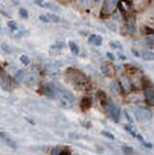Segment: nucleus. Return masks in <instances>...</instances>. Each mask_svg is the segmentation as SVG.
Segmentation results:
<instances>
[{
  "mask_svg": "<svg viewBox=\"0 0 154 155\" xmlns=\"http://www.w3.org/2000/svg\"><path fill=\"white\" fill-rule=\"evenodd\" d=\"M6 137V135H5V133L4 132H2V131H0V138H5Z\"/></svg>",
  "mask_w": 154,
  "mask_h": 155,
  "instance_id": "e433bc0d",
  "label": "nucleus"
},
{
  "mask_svg": "<svg viewBox=\"0 0 154 155\" xmlns=\"http://www.w3.org/2000/svg\"><path fill=\"white\" fill-rule=\"evenodd\" d=\"M147 41L149 45H154V35H148L147 37Z\"/></svg>",
  "mask_w": 154,
  "mask_h": 155,
  "instance_id": "7c9ffc66",
  "label": "nucleus"
},
{
  "mask_svg": "<svg viewBox=\"0 0 154 155\" xmlns=\"http://www.w3.org/2000/svg\"><path fill=\"white\" fill-rule=\"evenodd\" d=\"M59 155H71V153L69 150H62V151H60V153H59Z\"/></svg>",
  "mask_w": 154,
  "mask_h": 155,
  "instance_id": "c9c22d12",
  "label": "nucleus"
},
{
  "mask_svg": "<svg viewBox=\"0 0 154 155\" xmlns=\"http://www.w3.org/2000/svg\"><path fill=\"white\" fill-rule=\"evenodd\" d=\"M127 26L128 29L131 33H134L136 31V22H135V19L131 18L127 21Z\"/></svg>",
  "mask_w": 154,
  "mask_h": 155,
  "instance_id": "f8f14e48",
  "label": "nucleus"
},
{
  "mask_svg": "<svg viewBox=\"0 0 154 155\" xmlns=\"http://www.w3.org/2000/svg\"><path fill=\"white\" fill-rule=\"evenodd\" d=\"M0 85L4 90L10 89V82L6 77H0Z\"/></svg>",
  "mask_w": 154,
  "mask_h": 155,
  "instance_id": "9b49d317",
  "label": "nucleus"
},
{
  "mask_svg": "<svg viewBox=\"0 0 154 155\" xmlns=\"http://www.w3.org/2000/svg\"><path fill=\"white\" fill-rule=\"evenodd\" d=\"M39 19H40L41 22H46V23L50 22V19H49V18L47 17L46 15H41L40 17H39Z\"/></svg>",
  "mask_w": 154,
  "mask_h": 155,
  "instance_id": "c85d7f7f",
  "label": "nucleus"
},
{
  "mask_svg": "<svg viewBox=\"0 0 154 155\" xmlns=\"http://www.w3.org/2000/svg\"><path fill=\"white\" fill-rule=\"evenodd\" d=\"M136 116L141 121H148L152 118V113L147 109L140 108L136 111Z\"/></svg>",
  "mask_w": 154,
  "mask_h": 155,
  "instance_id": "20e7f679",
  "label": "nucleus"
},
{
  "mask_svg": "<svg viewBox=\"0 0 154 155\" xmlns=\"http://www.w3.org/2000/svg\"><path fill=\"white\" fill-rule=\"evenodd\" d=\"M76 155H78V154H76Z\"/></svg>",
  "mask_w": 154,
  "mask_h": 155,
  "instance_id": "ea45409f",
  "label": "nucleus"
},
{
  "mask_svg": "<svg viewBox=\"0 0 154 155\" xmlns=\"http://www.w3.org/2000/svg\"><path fill=\"white\" fill-rule=\"evenodd\" d=\"M8 26H9V28H10L12 31H16V30L18 29L17 23H16L14 21H10L9 22H8Z\"/></svg>",
  "mask_w": 154,
  "mask_h": 155,
  "instance_id": "412c9836",
  "label": "nucleus"
},
{
  "mask_svg": "<svg viewBox=\"0 0 154 155\" xmlns=\"http://www.w3.org/2000/svg\"><path fill=\"white\" fill-rule=\"evenodd\" d=\"M107 55H108V56H109L110 59H112V60H113V59H114V56H113V55L110 54V53H107Z\"/></svg>",
  "mask_w": 154,
  "mask_h": 155,
  "instance_id": "4c0bfd02",
  "label": "nucleus"
},
{
  "mask_svg": "<svg viewBox=\"0 0 154 155\" xmlns=\"http://www.w3.org/2000/svg\"><path fill=\"white\" fill-rule=\"evenodd\" d=\"M19 15H21V17L23 18V19H27V18H28V12H27L25 9H23V8L19 9Z\"/></svg>",
  "mask_w": 154,
  "mask_h": 155,
  "instance_id": "a878e982",
  "label": "nucleus"
},
{
  "mask_svg": "<svg viewBox=\"0 0 154 155\" xmlns=\"http://www.w3.org/2000/svg\"><path fill=\"white\" fill-rule=\"evenodd\" d=\"M122 151L125 155H131L134 152V149L131 146H122Z\"/></svg>",
  "mask_w": 154,
  "mask_h": 155,
  "instance_id": "f3484780",
  "label": "nucleus"
},
{
  "mask_svg": "<svg viewBox=\"0 0 154 155\" xmlns=\"http://www.w3.org/2000/svg\"><path fill=\"white\" fill-rule=\"evenodd\" d=\"M53 86L55 91V96L58 97L61 106L64 107L65 109L72 108L74 105V102H75L74 95L71 93L69 90L65 89L64 87H62L58 85H53Z\"/></svg>",
  "mask_w": 154,
  "mask_h": 155,
  "instance_id": "f257e3e1",
  "label": "nucleus"
},
{
  "mask_svg": "<svg viewBox=\"0 0 154 155\" xmlns=\"http://www.w3.org/2000/svg\"><path fill=\"white\" fill-rule=\"evenodd\" d=\"M15 79H16V81H17L18 82H21L22 81H24V79H25V74H24V72H23V71H21V70L18 71V73L16 74Z\"/></svg>",
  "mask_w": 154,
  "mask_h": 155,
  "instance_id": "4468645a",
  "label": "nucleus"
},
{
  "mask_svg": "<svg viewBox=\"0 0 154 155\" xmlns=\"http://www.w3.org/2000/svg\"><path fill=\"white\" fill-rule=\"evenodd\" d=\"M19 60L21 61V63L23 65H28L29 64V58L28 56H26V55H21V58H19Z\"/></svg>",
  "mask_w": 154,
  "mask_h": 155,
  "instance_id": "b1692460",
  "label": "nucleus"
},
{
  "mask_svg": "<svg viewBox=\"0 0 154 155\" xmlns=\"http://www.w3.org/2000/svg\"><path fill=\"white\" fill-rule=\"evenodd\" d=\"M106 108L108 113L110 114V116L112 117V119L113 121H115L116 123L119 121V118H120V109L118 107L113 104V103H108L106 105Z\"/></svg>",
  "mask_w": 154,
  "mask_h": 155,
  "instance_id": "7ed1b4c3",
  "label": "nucleus"
},
{
  "mask_svg": "<svg viewBox=\"0 0 154 155\" xmlns=\"http://www.w3.org/2000/svg\"><path fill=\"white\" fill-rule=\"evenodd\" d=\"M69 47H70L71 51H72L74 54H78V53H80V49H78V47L77 46L76 43L70 41L69 42Z\"/></svg>",
  "mask_w": 154,
  "mask_h": 155,
  "instance_id": "ddd939ff",
  "label": "nucleus"
},
{
  "mask_svg": "<svg viewBox=\"0 0 154 155\" xmlns=\"http://www.w3.org/2000/svg\"><path fill=\"white\" fill-rule=\"evenodd\" d=\"M141 57H143L144 60H147V61L154 60V53L150 50H144L143 51V53H141Z\"/></svg>",
  "mask_w": 154,
  "mask_h": 155,
  "instance_id": "9d476101",
  "label": "nucleus"
},
{
  "mask_svg": "<svg viewBox=\"0 0 154 155\" xmlns=\"http://www.w3.org/2000/svg\"><path fill=\"white\" fill-rule=\"evenodd\" d=\"M43 92H44V94L47 97H49L50 99L55 98V91L53 89V83H49V85H45L44 88H43Z\"/></svg>",
  "mask_w": 154,
  "mask_h": 155,
  "instance_id": "423d86ee",
  "label": "nucleus"
},
{
  "mask_svg": "<svg viewBox=\"0 0 154 155\" xmlns=\"http://www.w3.org/2000/svg\"><path fill=\"white\" fill-rule=\"evenodd\" d=\"M102 72L104 73L105 75H110V69H109V67L107 66V65H102Z\"/></svg>",
  "mask_w": 154,
  "mask_h": 155,
  "instance_id": "cd10ccee",
  "label": "nucleus"
},
{
  "mask_svg": "<svg viewBox=\"0 0 154 155\" xmlns=\"http://www.w3.org/2000/svg\"><path fill=\"white\" fill-rule=\"evenodd\" d=\"M118 4H119V10H120V12L122 13V15H123V17L124 18H126V12H125V9H124V7H123V5H122V3H120V2H118Z\"/></svg>",
  "mask_w": 154,
  "mask_h": 155,
  "instance_id": "473e14b6",
  "label": "nucleus"
},
{
  "mask_svg": "<svg viewBox=\"0 0 154 155\" xmlns=\"http://www.w3.org/2000/svg\"><path fill=\"white\" fill-rule=\"evenodd\" d=\"M24 81H25L27 83H30V85H32V83L36 82V81H37V77L35 76V75H28V76H25Z\"/></svg>",
  "mask_w": 154,
  "mask_h": 155,
  "instance_id": "2eb2a0df",
  "label": "nucleus"
},
{
  "mask_svg": "<svg viewBox=\"0 0 154 155\" xmlns=\"http://www.w3.org/2000/svg\"><path fill=\"white\" fill-rule=\"evenodd\" d=\"M137 138L139 139V141L141 142V144H143V145L145 146V148H152V145H151V144H149V142H145V141L144 140V139H143V137L141 136V135L138 134Z\"/></svg>",
  "mask_w": 154,
  "mask_h": 155,
  "instance_id": "6ab92c4d",
  "label": "nucleus"
},
{
  "mask_svg": "<svg viewBox=\"0 0 154 155\" xmlns=\"http://www.w3.org/2000/svg\"><path fill=\"white\" fill-rule=\"evenodd\" d=\"M46 16L49 18L50 22H57L60 21V19H59V17H58V16H56V15H53V14H48V15H46Z\"/></svg>",
  "mask_w": 154,
  "mask_h": 155,
  "instance_id": "a211bd4d",
  "label": "nucleus"
},
{
  "mask_svg": "<svg viewBox=\"0 0 154 155\" xmlns=\"http://www.w3.org/2000/svg\"><path fill=\"white\" fill-rule=\"evenodd\" d=\"M110 46L113 47V49H118V50H120L122 49V45H121V43L119 42H116V41H112V42H110Z\"/></svg>",
  "mask_w": 154,
  "mask_h": 155,
  "instance_id": "aec40b11",
  "label": "nucleus"
},
{
  "mask_svg": "<svg viewBox=\"0 0 154 155\" xmlns=\"http://www.w3.org/2000/svg\"><path fill=\"white\" fill-rule=\"evenodd\" d=\"M2 47H3L4 50L9 51V53H10V47H9V46H8V45H6V44H2Z\"/></svg>",
  "mask_w": 154,
  "mask_h": 155,
  "instance_id": "f704fd0d",
  "label": "nucleus"
},
{
  "mask_svg": "<svg viewBox=\"0 0 154 155\" xmlns=\"http://www.w3.org/2000/svg\"><path fill=\"white\" fill-rule=\"evenodd\" d=\"M88 42L90 44H93L95 46H101V44L103 42V39L100 35H95V34H92L91 36L89 37L88 39Z\"/></svg>",
  "mask_w": 154,
  "mask_h": 155,
  "instance_id": "1a4fd4ad",
  "label": "nucleus"
},
{
  "mask_svg": "<svg viewBox=\"0 0 154 155\" xmlns=\"http://www.w3.org/2000/svg\"><path fill=\"white\" fill-rule=\"evenodd\" d=\"M120 82H121V85H120V86H122V87H124L125 89H127L128 87H129V82H127V79H126L125 78H122L121 79H120Z\"/></svg>",
  "mask_w": 154,
  "mask_h": 155,
  "instance_id": "393cba45",
  "label": "nucleus"
},
{
  "mask_svg": "<svg viewBox=\"0 0 154 155\" xmlns=\"http://www.w3.org/2000/svg\"><path fill=\"white\" fill-rule=\"evenodd\" d=\"M121 88V86L120 85H118V83L116 82H112V85H110V89H112L113 92H115V93H118L119 92V90Z\"/></svg>",
  "mask_w": 154,
  "mask_h": 155,
  "instance_id": "dca6fc26",
  "label": "nucleus"
},
{
  "mask_svg": "<svg viewBox=\"0 0 154 155\" xmlns=\"http://www.w3.org/2000/svg\"><path fill=\"white\" fill-rule=\"evenodd\" d=\"M67 73H68V75H69L71 82L73 83V85L76 87L77 89L84 90V89L87 88L88 81H87V79H86V77L81 72H80V71H78L76 69L70 68Z\"/></svg>",
  "mask_w": 154,
  "mask_h": 155,
  "instance_id": "f03ea898",
  "label": "nucleus"
},
{
  "mask_svg": "<svg viewBox=\"0 0 154 155\" xmlns=\"http://www.w3.org/2000/svg\"><path fill=\"white\" fill-rule=\"evenodd\" d=\"M91 105H92V102H91V99L88 98V97H84L81 99V108L82 111H87L91 108Z\"/></svg>",
  "mask_w": 154,
  "mask_h": 155,
  "instance_id": "6e6552de",
  "label": "nucleus"
},
{
  "mask_svg": "<svg viewBox=\"0 0 154 155\" xmlns=\"http://www.w3.org/2000/svg\"><path fill=\"white\" fill-rule=\"evenodd\" d=\"M125 116H126V118L128 119V120L130 121V123H133V119L131 118V116H130V114H128V113H127V111H125Z\"/></svg>",
  "mask_w": 154,
  "mask_h": 155,
  "instance_id": "72a5a7b5",
  "label": "nucleus"
},
{
  "mask_svg": "<svg viewBox=\"0 0 154 155\" xmlns=\"http://www.w3.org/2000/svg\"><path fill=\"white\" fill-rule=\"evenodd\" d=\"M132 51H133V53H134V55H135V56H140L139 53H138V51H136L135 50H132Z\"/></svg>",
  "mask_w": 154,
  "mask_h": 155,
  "instance_id": "58836bf2",
  "label": "nucleus"
},
{
  "mask_svg": "<svg viewBox=\"0 0 154 155\" xmlns=\"http://www.w3.org/2000/svg\"><path fill=\"white\" fill-rule=\"evenodd\" d=\"M118 5V1H115V0H112V1H105L104 2V6H103L102 9V14L103 15H110L113 14L115 8Z\"/></svg>",
  "mask_w": 154,
  "mask_h": 155,
  "instance_id": "39448f33",
  "label": "nucleus"
},
{
  "mask_svg": "<svg viewBox=\"0 0 154 155\" xmlns=\"http://www.w3.org/2000/svg\"><path fill=\"white\" fill-rule=\"evenodd\" d=\"M6 142H7L8 145H10L11 148H17V144H16V142H15L14 141H12V140H9V139H7Z\"/></svg>",
  "mask_w": 154,
  "mask_h": 155,
  "instance_id": "c756f323",
  "label": "nucleus"
},
{
  "mask_svg": "<svg viewBox=\"0 0 154 155\" xmlns=\"http://www.w3.org/2000/svg\"><path fill=\"white\" fill-rule=\"evenodd\" d=\"M59 153H60V150H59L58 148H54L50 150V155H59Z\"/></svg>",
  "mask_w": 154,
  "mask_h": 155,
  "instance_id": "2f4dec72",
  "label": "nucleus"
},
{
  "mask_svg": "<svg viewBox=\"0 0 154 155\" xmlns=\"http://www.w3.org/2000/svg\"><path fill=\"white\" fill-rule=\"evenodd\" d=\"M125 129L128 131V132L132 135L133 137H136L137 138V136H138V133L135 131V129H133L131 126H125Z\"/></svg>",
  "mask_w": 154,
  "mask_h": 155,
  "instance_id": "5701e85b",
  "label": "nucleus"
},
{
  "mask_svg": "<svg viewBox=\"0 0 154 155\" xmlns=\"http://www.w3.org/2000/svg\"><path fill=\"white\" fill-rule=\"evenodd\" d=\"M97 96L100 98V100L102 101V102H104V101H106L107 100V96H106V94L103 92V91H99V92H98V94H97Z\"/></svg>",
  "mask_w": 154,
  "mask_h": 155,
  "instance_id": "bb28decb",
  "label": "nucleus"
},
{
  "mask_svg": "<svg viewBox=\"0 0 154 155\" xmlns=\"http://www.w3.org/2000/svg\"><path fill=\"white\" fill-rule=\"evenodd\" d=\"M144 94H145V98H147V100L148 101L149 104L154 106V90L152 89V87L150 86L145 87Z\"/></svg>",
  "mask_w": 154,
  "mask_h": 155,
  "instance_id": "0eeeda50",
  "label": "nucleus"
},
{
  "mask_svg": "<svg viewBox=\"0 0 154 155\" xmlns=\"http://www.w3.org/2000/svg\"><path fill=\"white\" fill-rule=\"evenodd\" d=\"M101 134L103 135V136H105L108 139H110V140H114V139H115L114 135H113L112 133H110V132H107V131H102Z\"/></svg>",
  "mask_w": 154,
  "mask_h": 155,
  "instance_id": "4be33fe9",
  "label": "nucleus"
}]
</instances>
